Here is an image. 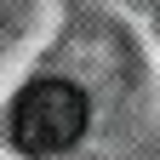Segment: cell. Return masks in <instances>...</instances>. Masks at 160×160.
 <instances>
[{
	"label": "cell",
	"instance_id": "cell-1",
	"mask_svg": "<svg viewBox=\"0 0 160 160\" xmlns=\"http://www.w3.org/2000/svg\"><path fill=\"white\" fill-rule=\"evenodd\" d=\"M92 120V103L74 80H34V86L17 97L12 109V126H17V143L29 154H57V149H74L80 132Z\"/></svg>",
	"mask_w": 160,
	"mask_h": 160
}]
</instances>
